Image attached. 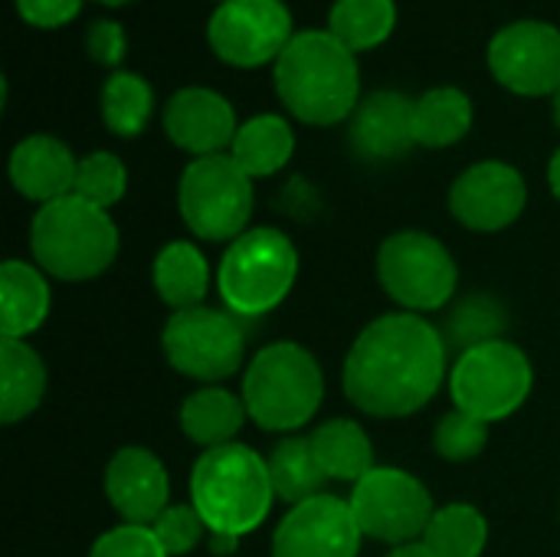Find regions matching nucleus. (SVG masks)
I'll list each match as a JSON object with an SVG mask.
<instances>
[{"instance_id": "1", "label": "nucleus", "mask_w": 560, "mask_h": 557, "mask_svg": "<svg viewBox=\"0 0 560 557\" xmlns=\"http://www.w3.org/2000/svg\"><path fill=\"white\" fill-rule=\"evenodd\" d=\"M446 338L413 312L374 318L345 358V397L368 417H410L446 381Z\"/></svg>"}, {"instance_id": "2", "label": "nucleus", "mask_w": 560, "mask_h": 557, "mask_svg": "<svg viewBox=\"0 0 560 557\" xmlns=\"http://www.w3.org/2000/svg\"><path fill=\"white\" fill-rule=\"evenodd\" d=\"M276 92L305 125H338L361 105V76L354 53L328 30L295 33L276 59Z\"/></svg>"}, {"instance_id": "3", "label": "nucleus", "mask_w": 560, "mask_h": 557, "mask_svg": "<svg viewBox=\"0 0 560 557\" xmlns=\"http://www.w3.org/2000/svg\"><path fill=\"white\" fill-rule=\"evenodd\" d=\"M272 502L269 463L243 443L203 450L190 469V506L200 512L210 535L240 542L266 522Z\"/></svg>"}, {"instance_id": "4", "label": "nucleus", "mask_w": 560, "mask_h": 557, "mask_svg": "<svg viewBox=\"0 0 560 557\" xmlns=\"http://www.w3.org/2000/svg\"><path fill=\"white\" fill-rule=\"evenodd\" d=\"M30 250L46 276L62 282H85L115 263L118 227L102 207L69 194L36 210L30 227Z\"/></svg>"}, {"instance_id": "5", "label": "nucleus", "mask_w": 560, "mask_h": 557, "mask_svg": "<svg viewBox=\"0 0 560 557\" xmlns=\"http://www.w3.org/2000/svg\"><path fill=\"white\" fill-rule=\"evenodd\" d=\"M243 404L249 420L269 433L305 427L325 397V374L312 351L295 341L266 345L243 374Z\"/></svg>"}, {"instance_id": "6", "label": "nucleus", "mask_w": 560, "mask_h": 557, "mask_svg": "<svg viewBox=\"0 0 560 557\" xmlns=\"http://www.w3.org/2000/svg\"><path fill=\"white\" fill-rule=\"evenodd\" d=\"M299 276V250L276 227H256L236 236L217 269V289L240 318H259L279 309Z\"/></svg>"}, {"instance_id": "7", "label": "nucleus", "mask_w": 560, "mask_h": 557, "mask_svg": "<svg viewBox=\"0 0 560 557\" xmlns=\"http://www.w3.org/2000/svg\"><path fill=\"white\" fill-rule=\"evenodd\" d=\"M177 210L194 236L233 243L246 233L253 217V177L233 161V154L197 158L180 174Z\"/></svg>"}, {"instance_id": "8", "label": "nucleus", "mask_w": 560, "mask_h": 557, "mask_svg": "<svg viewBox=\"0 0 560 557\" xmlns=\"http://www.w3.org/2000/svg\"><path fill=\"white\" fill-rule=\"evenodd\" d=\"M535 371L528 355L512 341H489L466 355L450 371V394L456 410H466L486 423L512 417L532 394Z\"/></svg>"}, {"instance_id": "9", "label": "nucleus", "mask_w": 560, "mask_h": 557, "mask_svg": "<svg viewBox=\"0 0 560 557\" xmlns=\"http://www.w3.org/2000/svg\"><path fill=\"white\" fill-rule=\"evenodd\" d=\"M377 276L384 292L413 315L443 309L459 282L453 253L423 230H400L377 250Z\"/></svg>"}, {"instance_id": "10", "label": "nucleus", "mask_w": 560, "mask_h": 557, "mask_svg": "<svg viewBox=\"0 0 560 557\" xmlns=\"http://www.w3.org/2000/svg\"><path fill=\"white\" fill-rule=\"evenodd\" d=\"M161 348L177 374L203 384H217L243 368L246 338L233 312L197 305V309L174 312L167 318L161 332Z\"/></svg>"}, {"instance_id": "11", "label": "nucleus", "mask_w": 560, "mask_h": 557, "mask_svg": "<svg viewBox=\"0 0 560 557\" xmlns=\"http://www.w3.org/2000/svg\"><path fill=\"white\" fill-rule=\"evenodd\" d=\"M348 506L364 538L394 548L417 545L436 512L430 489L417 476L390 466H374L361 483H354Z\"/></svg>"}, {"instance_id": "12", "label": "nucleus", "mask_w": 560, "mask_h": 557, "mask_svg": "<svg viewBox=\"0 0 560 557\" xmlns=\"http://www.w3.org/2000/svg\"><path fill=\"white\" fill-rule=\"evenodd\" d=\"M207 39L223 62L256 69L292 43V13L282 0H226L210 16Z\"/></svg>"}, {"instance_id": "13", "label": "nucleus", "mask_w": 560, "mask_h": 557, "mask_svg": "<svg viewBox=\"0 0 560 557\" xmlns=\"http://www.w3.org/2000/svg\"><path fill=\"white\" fill-rule=\"evenodd\" d=\"M489 69L515 95H558L560 30L541 20H518L489 43Z\"/></svg>"}, {"instance_id": "14", "label": "nucleus", "mask_w": 560, "mask_h": 557, "mask_svg": "<svg viewBox=\"0 0 560 557\" xmlns=\"http://www.w3.org/2000/svg\"><path fill=\"white\" fill-rule=\"evenodd\" d=\"M361 529L338 496H315L285 512L272 535V557H358Z\"/></svg>"}, {"instance_id": "15", "label": "nucleus", "mask_w": 560, "mask_h": 557, "mask_svg": "<svg viewBox=\"0 0 560 557\" xmlns=\"http://www.w3.org/2000/svg\"><path fill=\"white\" fill-rule=\"evenodd\" d=\"M528 204V187L518 167L505 161H479L466 167L453 190L450 210L453 217L476 233H499L512 227Z\"/></svg>"}, {"instance_id": "16", "label": "nucleus", "mask_w": 560, "mask_h": 557, "mask_svg": "<svg viewBox=\"0 0 560 557\" xmlns=\"http://www.w3.org/2000/svg\"><path fill=\"white\" fill-rule=\"evenodd\" d=\"M105 496L125 525H154L171 506L164 463L144 446H121L105 466Z\"/></svg>"}, {"instance_id": "17", "label": "nucleus", "mask_w": 560, "mask_h": 557, "mask_svg": "<svg viewBox=\"0 0 560 557\" xmlns=\"http://www.w3.org/2000/svg\"><path fill=\"white\" fill-rule=\"evenodd\" d=\"M164 131L180 151L210 158V154H223V148H233L240 128H236L233 105L220 92L190 85L167 98Z\"/></svg>"}, {"instance_id": "18", "label": "nucleus", "mask_w": 560, "mask_h": 557, "mask_svg": "<svg viewBox=\"0 0 560 557\" xmlns=\"http://www.w3.org/2000/svg\"><path fill=\"white\" fill-rule=\"evenodd\" d=\"M351 148L364 161H397L413 138V102L404 92H374L351 115Z\"/></svg>"}, {"instance_id": "19", "label": "nucleus", "mask_w": 560, "mask_h": 557, "mask_svg": "<svg viewBox=\"0 0 560 557\" xmlns=\"http://www.w3.org/2000/svg\"><path fill=\"white\" fill-rule=\"evenodd\" d=\"M79 161L52 135H30L10 151V181L26 200L52 204L75 190Z\"/></svg>"}, {"instance_id": "20", "label": "nucleus", "mask_w": 560, "mask_h": 557, "mask_svg": "<svg viewBox=\"0 0 560 557\" xmlns=\"http://www.w3.org/2000/svg\"><path fill=\"white\" fill-rule=\"evenodd\" d=\"M49 282L39 266L7 259L0 269V335L26 341L49 315Z\"/></svg>"}, {"instance_id": "21", "label": "nucleus", "mask_w": 560, "mask_h": 557, "mask_svg": "<svg viewBox=\"0 0 560 557\" xmlns=\"http://www.w3.org/2000/svg\"><path fill=\"white\" fill-rule=\"evenodd\" d=\"M249 410L243 404V397L223 391V387H200L194 391L184 404H180V430L190 443L213 450V446H226L236 440V433L243 430Z\"/></svg>"}, {"instance_id": "22", "label": "nucleus", "mask_w": 560, "mask_h": 557, "mask_svg": "<svg viewBox=\"0 0 560 557\" xmlns=\"http://www.w3.org/2000/svg\"><path fill=\"white\" fill-rule=\"evenodd\" d=\"M46 394L43 358L26 345L3 338L0 341V420L7 427L26 420Z\"/></svg>"}, {"instance_id": "23", "label": "nucleus", "mask_w": 560, "mask_h": 557, "mask_svg": "<svg viewBox=\"0 0 560 557\" xmlns=\"http://www.w3.org/2000/svg\"><path fill=\"white\" fill-rule=\"evenodd\" d=\"M151 276H154V289H158L161 302L171 305L174 312L203 305V295L210 289V266H207L203 253L187 240L167 243L154 256Z\"/></svg>"}, {"instance_id": "24", "label": "nucleus", "mask_w": 560, "mask_h": 557, "mask_svg": "<svg viewBox=\"0 0 560 557\" xmlns=\"http://www.w3.org/2000/svg\"><path fill=\"white\" fill-rule=\"evenodd\" d=\"M312 450L328 479L361 483L374 469V446L361 423L354 420H328L312 437Z\"/></svg>"}, {"instance_id": "25", "label": "nucleus", "mask_w": 560, "mask_h": 557, "mask_svg": "<svg viewBox=\"0 0 560 557\" xmlns=\"http://www.w3.org/2000/svg\"><path fill=\"white\" fill-rule=\"evenodd\" d=\"M472 128V102L456 85H440L413 102V138L423 148H450Z\"/></svg>"}, {"instance_id": "26", "label": "nucleus", "mask_w": 560, "mask_h": 557, "mask_svg": "<svg viewBox=\"0 0 560 557\" xmlns=\"http://www.w3.org/2000/svg\"><path fill=\"white\" fill-rule=\"evenodd\" d=\"M295 151V135L282 115H256L240 125L233 138V161L249 174V177H269L289 164Z\"/></svg>"}, {"instance_id": "27", "label": "nucleus", "mask_w": 560, "mask_h": 557, "mask_svg": "<svg viewBox=\"0 0 560 557\" xmlns=\"http://www.w3.org/2000/svg\"><path fill=\"white\" fill-rule=\"evenodd\" d=\"M269 476H272V489L276 499L299 506L308 502L315 496H322V486L328 483L325 469L315 460L312 440L308 437H289L282 440L272 453H269Z\"/></svg>"}, {"instance_id": "28", "label": "nucleus", "mask_w": 560, "mask_h": 557, "mask_svg": "<svg viewBox=\"0 0 560 557\" xmlns=\"http://www.w3.org/2000/svg\"><path fill=\"white\" fill-rule=\"evenodd\" d=\"M489 542V525L479 509L453 502L433 512L420 545L430 557H482Z\"/></svg>"}, {"instance_id": "29", "label": "nucleus", "mask_w": 560, "mask_h": 557, "mask_svg": "<svg viewBox=\"0 0 560 557\" xmlns=\"http://www.w3.org/2000/svg\"><path fill=\"white\" fill-rule=\"evenodd\" d=\"M397 26L394 0H335L328 13V33L351 53L381 46Z\"/></svg>"}, {"instance_id": "30", "label": "nucleus", "mask_w": 560, "mask_h": 557, "mask_svg": "<svg viewBox=\"0 0 560 557\" xmlns=\"http://www.w3.org/2000/svg\"><path fill=\"white\" fill-rule=\"evenodd\" d=\"M154 112L151 85L135 72H112L102 85V118L105 128L118 138H135L148 128Z\"/></svg>"}, {"instance_id": "31", "label": "nucleus", "mask_w": 560, "mask_h": 557, "mask_svg": "<svg viewBox=\"0 0 560 557\" xmlns=\"http://www.w3.org/2000/svg\"><path fill=\"white\" fill-rule=\"evenodd\" d=\"M509 328V312L499 299L479 292V295H466L446 318L443 338L446 348L466 355L479 345L489 341H502V332Z\"/></svg>"}, {"instance_id": "32", "label": "nucleus", "mask_w": 560, "mask_h": 557, "mask_svg": "<svg viewBox=\"0 0 560 557\" xmlns=\"http://www.w3.org/2000/svg\"><path fill=\"white\" fill-rule=\"evenodd\" d=\"M128 187V171L121 164V158H115L112 151H92L79 161V174H75V197L108 210L125 197Z\"/></svg>"}, {"instance_id": "33", "label": "nucleus", "mask_w": 560, "mask_h": 557, "mask_svg": "<svg viewBox=\"0 0 560 557\" xmlns=\"http://www.w3.org/2000/svg\"><path fill=\"white\" fill-rule=\"evenodd\" d=\"M489 443V423L466 414V410H450L440 417L433 430V446L443 460L450 463H469L476 460Z\"/></svg>"}, {"instance_id": "34", "label": "nucleus", "mask_w": 560, "mask_h": 557, "mask_svg": "<svg viewBox=\"0 0 560 557\" xmlns=\"http://www.w3.org/2000/svg\"><path fill=\"white\" fill-rule=\"evenodd\" d=\"M151 529L171 557L190 555L203 542V532H210L194 506H171Z\"/></svg>"}, {"instance_id": "35", "label": "nucleus", "mask_w": 560, "mask_h": 557, "mask_svg": "<svg viewBox=\"0 0 560 557\" xmlns=\"http://www.w3.org/2000/svg\"><path fill=\"white\" fill-rule=\"evenodd\" d=\"M89 557H171L164 552V545L158 542L154 529L148 525H118L112 532H105Z\"/></svg>"}, {"instance_id": "36", "label": "nucleus", "mask_w": 560, "mask_h": 557, "mask_svg": "<svg viewBox=\"0 0 560 557\" xmlns=\"http://www.w3.org/2000/svg\"><path fill=\"white\" fill-rule=\"evenodd\" d=\"M85 46H89V56L102 66H121L125 59V30L115 23V20H98L89 26L85 33Z\"/></svg>"}, {"instance_id": "37", "label": "nucleus", "mask_w": 560, "mask_h": 557, "mask_svg": "<svg viewBox=\"0 0 560 557\" xmlns=\"http://www.w3.org/2000/svg\"><path fill=\"white\" fill-rule=\"evenodd\" d=\"M16 10L26 23L39 30H52L69 23L82 10V0H16Z\"/></svg>"}, {"instance_id": "38", "label": "nucleus", "mask_w": 560, "mask_h": 557, "mask_svg": "<svg viewBox=\"0 0 560 557\" xmlns=\"http://www.w3.org/2000/svg\"><path fill=\"white\" fill-rule=\"evenodd\" d=\"M548 181H551V190H555V197L560 200V148L555 151L551 164H548Z\"/></svg>"}, {"instance_id": "39", "label": "nucleus", "mask_w": 560, "mask_h": 557, "mask_svg": "<svg viewBox=\"0 0 560 557\" xmlns=\"http://www.w3.org/2000/svg\"><path fill=\"white\" fill-rule=\"evenodd\" d=\"M387 557H430V555H427V548H423V545L417 542V545H404V548H394V552H390Z\"/></svg>"}, {"instance_id": "40", "label": "nucleus", "mask_w": 560, "mask_h": 557, "mask_svg": "<svg viewBox=\"0 0 560 557\" xmlns=\"http://www.w3.org/2000/svg\"><path fill=\"white\" fill-rule=\"evenodd\" d=\"M98 3H105V7H125V3H131V0H98Z\"/></svg>"}, {"instance_id": "41", "label": "nucleus", "mask_w": 560, "mask_h": 557, "mask_svg": "<svg viewBox=\"0 0 560 557\" xmlns=\"http://www.w3.org/2000/svg\"><path fill=\"white\" fill-rule=\"evenodd\" d=\"M555 121H558V128H560V92L555 95Z\"/></svg>"}, {"instance_id": "42", "label": "nucleus", "mask_w": 560, "mask_h": 557, "mask_svg": "<svg viewBox=\"0 0 560 557\" xmlns=\"http://www.w3.org/2000/svg\"><path fill=\"white\" fill-rule=\"evenodd\" d=\"M223 3H226V0H223Z\"/></svg>"}]
</instances>
